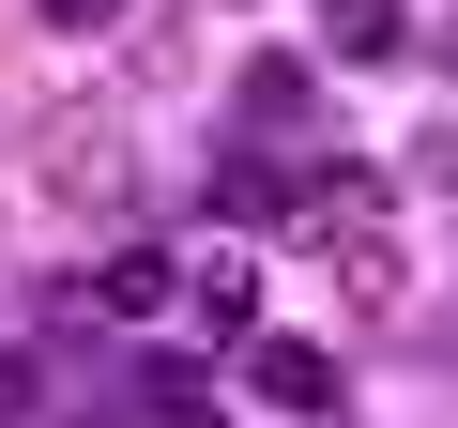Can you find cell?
<instances>
[{
    "mask_svg": "<svg viewBox=\"0 0 458 428\" xmlns=\"http://www.w3.org/2000/svg\"><path fill=\"white\" fill-rule=\"evenodd\" d=\"M123 153H138V138H123V107H62V123H47V199L107 214V199H123Z\"/></svg>",
    "mask_w": 458,
    "mask_h": 428,
    "instance_id": "obj_1",
    "label": "cell"
},
{
    "mask_svg": "<svg viewBox=\"0 0 458 428\" xmlns=\"http://www.w3.org/2000/svg\"><path fill=\"white\" fill-rule=\"evenodd\" d=\"M47 413V352H0V428H31Z\"/></svg>",
    "mask_w": 458,
    "mask_h": 428,
    "instance_id": "obj_8",
    "label": "cell"
},
{
    "mask_svg": "<svg viewBox=\"0 0 458 428\" xmlns=\"http://www.w3.org/2000/svg\"><path fill=\"white\" fill-rule=\"evenodd\" d=\"M229 16H245V0H229Z\"/></svg>",
    "mask_w": 458,
    "mask_h": 428,
    "instance_id": "obj_10",
    "label": "cell"
},
{
    "mask_svg": "<svg viewBox=\"0 0 458 428\" xmlns=\"http://www.w3.org/2000/svg\"><path fill=\"white\" fill-rule=\"evenodd\" d=\"M214 214H229V230H291V214H306V168H229Z\"/></svg>",
    "mask_w": 458,
    "mask_h": 428,
    "instance_id": "obj_6",
    "label": "cell"
},
{
    "mask_svg": "<svg viewBox=\"0 0 458 428\" xmlns=\"http://www.w3.org/2000/svg\"><path fill=\"white\" fill-rule=\"evenodd\" d=\"M92 306H107V321H153V306H183V261H168V245H123V261L92 276Z\"/></svg>",
    "mask_w": 458,
    "mask_h": 428,
    "instance_id": "obj_5",
    "label": "cell"
},
{
    "mask_svg": "<svg viewBox=\"0 0 458 428\" xmlns=\"http://www.w3.org/2000/svg\"><path fill=\"white\" fill-rule=\"evenodd\" d=\"M138 413H153V428H214V382H199V352H153V367H138Z\"/></svg>",
    "mask_w": 458,
    "mask_h": 428,
    "instance_id": "obj_7",
    "label": "cell"
},
{
    "mask_svg": "<svg viewBox=\"0 0 458 428\" xmlns=\"http://www.w3.org/2000/svg\"><path fill=\"white\" fill-rule=\"evenodd\" d=\"M183 321H199V352H245V337H260V261L214 245V261L183 276Z\"/></svg>",
    "mask_w": 458,
    "mask_h": 428,
    "instance_id": "obj_3",
    "label": "cell"
},
{
    "mask_svg": "<svg viewBox=\"0 0 458 428\" xmlns=\"http://www.w3.org/2000/svg\"><path fill=\"white\" fill-rule=\"evenodd\" d=\"M321 62H412V0H321Z\"/></svg>",
    "mask_w": 458,
    "mask_h": 428,
    "instance_id": "obj_4",
    "label": "cell"
},
{
    "mask_svg": "<svg viewBox=\"0 0 458 428\" xmlns=\"http://www.w3.org/2000/svg\"><path fill=\"white\" fill-rule=\"evenodd\" d=\"M245 382H260V413H336L352 398V367L321 337H245Z\"/></svg>",
    "mask_w": 458,
    "mask_h": 428,
    "instance_id": "obj_2",
    "label": "cell"
},
{
    "mask_svg": "<svg viewBox=\"0 0 458 428\" xmlns=\"http://www.w3.org/2000/svg\"><path fill=\"white\" fill-rule=\"evenodd\" d=\"M31 16H47V31H107L123 0H31Z\"/></svg>",
    "mask_w": 458,
    "mask_h": 428,
    "instance_id": "obj_9",
    "label": "cell"
}]
</instances>
